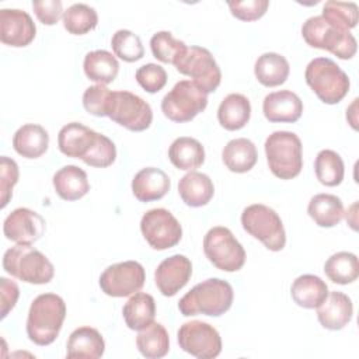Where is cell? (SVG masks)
<instances>
[{
    "instance_id": "7402d4cb",
    "label": "cell",
    "mask_w": 359,
    "mask_h": 359,
    "mask_svg": "<svg viewBox=\"0 0 359 359\" xmlns=\"http://www.w3.org/2000/svg\"><path fill=\"white\" fill-rule=\"evenodd\" d=\"M105 341L93 327L76 328L66 344V356L70 359H98L104 355Z\"/></svg>"
},
{
    "instance_id": "60d3db41",
    "label": "cell",
    "mask_w": 359,
    "mask_h": 359,
    "mask_svg": "<svg viewBox=\"0 0 359 359\" xmlns=\"http://www.w3.org/2000/svg\"><path fill=\"white\" fill-rule=\"evenodd\" d=\"M114 91L102 84H94L83 93V107L94 116H108L112 105Z\"/></svg>"
},
{
    "instance_id": "6da1fadb",
    "label": "cell",
    "mask_w": 359,
    "mask_h": 359,
    "mask_svg": "<svg viewBox=\"0 0 359 359\" xmlns=\"http://www.w3.org/2000/svg\"><path fill=\"white\" fill-rule=\"evenodd\" d=\"M66 318V303L55 293L36 296L28 310L27 335L35 345H50L59 335Z\"/></svg>"
},
{
    "instance_id": "ffe728a7",
    "label": "cell",
    "mask_w": 359,
    "mask_h": 359,
    "mask_svg": "<svg viewBox=\"0 0 359 359\" xmlns=\"http://www.w3.org/2000/svg\"><path fill=\"white\" fill-rule=\"evenodd\" d=\"M353 304L348 294L342 292H328L327 299L317 307L318 323L331 331L342 330L352 320Z\"/></svg>"
},
{
    "instance_id": "9a60e30c",
    "label": "cell",
    "mask_w": 359,
    "mask_h": 359,
    "mask_svg": "<svg viewBox=\"0 0 359 359\" xmlns=\"http://www.w3.org/2000/svg\"><path fill=\"white\" fill-rule=\"evenodd\" d=\"M45 219L32 209L17 208L3 223V233L7 240L15 244H32L45 233Z\"/></svg>"
},
{
    "instance_id": "603a6c76",
    "label": "cell",
    "mask_w": 359,
    "mask_h": 359,
    "mask_svg": "<svg viewBox=\"0 0 359 359\" xmlns=\"http://www.w3.org/2000/svg\"><path fill=\"white\" fill-rule=\"evenodd\" d=\"M52 184L63 201H77L90 191L87 172L73 164L57 170L52 178Z\"/></svg>"
},
{
    "instance_id": "ba28073f",
    "label": "cell",
    "mask_w": 359,
    "mask_h": 359,
    "mask_svg": "<svg viewBox=\"0 0 359 359\" xmlns=\"http://www.w3.org/2000/svg\"><path fill=\"white\" fill-rule=\"evenodd\" d=\"M203 252L213 266L224 272L240 271L245 262V250L224 226L212 227L203 237Z\"/></svg>"
},
{
    "instance_id": "e0dca14e",
    "label": "cell",
    "mask_w": 359,
    "mask_h": 359,
    "mask_svg": "<svg viewBox=\"0 0 359 359\" xmlns=\"http://www.w3.org/2000/svg\"><path fill=\"white\" fill-rule=\"evenodd\" d=\"M191 275L192 264L189 258L174 254L158 264L154 271V282L163 296L172 297L188 283Z\"/></svg>"
},
{
    "instance_id": "d6986e66",
    "label": "cell",
    "mask_w": 359,
    "mask_h": 359,
    "mask_svg": "<svg viewBox=\"0 0 359 359\" xmlns=\"http://www.w3.org/2000/svg\"><path fill=\"white\" fill-rule=\"evenodd\" d=\"M262 112L269 122L293 123L299 121L303 114V102L300 97L290 90L273 91L265 95Z\"/></svg>"
},
{
    "instance_id": "ee69618b",
    "label": "cell",
    "mask_w": 359,
    "mask_h": 359,
    "mask_svg": "<svg viewBox=\"0 0 359 359\" xmlns=\"http://www.w3.org/2000/svg\"><path fill=\"white\" fill-rule=\"evenodd\" d=\"M136 81L147 93L160 91L167 83V72L156 63H147L136 70Z\"/></svg>"
},
{
    "instance_id": "30bf717a",
    "label": "cell",
    "mask_w": 359,
    "mask_h": 359,
    "mask_svg": "<svg viewBox=\"0 0 359 359\" xmlns=\"http://www.w3.org/2000/svg\"><path fill=\"white\" fill-rule=\"evenodd\" d=\"M208 105V94L194 81L181 80L163 97L161 111L172 122H189Z\"/></svg>"
},
{
    "instance_id": "e575fe53",
    "label": "cell",
    "mask_w": 359,
    "mask_h": 359,
    "mask_svg": "<svg viewBox=\"0 0 359 359\" xmlns=\"http://www.w3.org/2000/svg\"><path fill=\"white\" fill-rule=\"evenodd\" d=\"M324 272L328 279L338 285H348L359 276L358 257L348 251L332 254L324 264Z\"/></svg>"
},
{
    "instance_id": "5b68a950",
    "label": "cell",
    "mask_w": 359,
    "mask_h": 359,
    "mask_svg": "<svg viewBox=\"0 0 359 359\" xmlns=\"http://www.w3.org/2000/svg\"><path fill=\"white\" fill-rule=\"evenodd\" d=\"M3 269L32 285H45L53 279L55 268L45 254L31 247V244H15L3 255Z\"/></svg>"
},
{
    "instance_id": "5bb4252c",
    "label": "cell",
    "mask_w": 359,
    "mask_h": 359,
    "mask_svg": "<svg viewBox=\"0 0 359 359\" xmlns=\"http://www.w3.org/2000/svg\"><path fill=\"white\" fill-rule=\"evenodd\" d=\"M114 122L132 132L146 130L153 121V111L149 102L130 91H114L109 115Z\"/></svg>"
},
{
    "instance_id": "8992f818",
    "label": "cell",
    "mask_w": 359,
    "mask_h": 359,
    "mask_svg": "<svg viewBox=\"0 0 359 359\" xmlns=\"http://www.w3.org/2000/svg\"><path fill=\"white\" fill-rule=\"evenodd\" d=\"M304 79L313 93L328 105L338 104L349 91L348 74L330 57H316L309 62Z\"/></svg>"
},
{
    "instance_id": "8fae6325",
    "label": "cell",
    "mask_w": 359,
    "mask_h": 359,
    "mask_svg": "<svg viewBox=\"0 0 359 359\" xmlns=\"http://www.w3.org/2000/svg\"><path fill=\"white\" fill-rule=\"evenodd\" d=\"M140 230L147 244L157 251L177 245L182 237V227L180 222L164 208L147 210L142 216Z\"/></svg>"
},
{
    "instance_id": "44dd1931",
    "label": "cell",
    "mask_w": 359,
    "mask_h": 359,
    "mask_svg": "<svg viewBox=\"0 0 359 359\" xmlns=\"http://www.w3.org/2000/svg\"><path fill=\"white\" fill-rule=\"evenodd\" d=\"M171 181L168 175L156 167L142 168L132 180V192L140 202L158 201L170 191Z\"/></svg>"
},
{
    "instance_id": "484cf974",
    "label": "cell",
    "mask_w": 359,
    "mask_h": 359,
    "mask_svg": "<svg viewBox=\"0 0 359 359\" xmlns=\"http://www.w3.org/2000/svg\"><path fill=\"white\" fill-rule=\"evenodd\" d=\"M290 294L297 306L303 309H317L327 299L328 286L320 276L304 273L293 280Z\"/></svg>"
},
{
    "instance_id": "d4e9b609",
    "label": "cell",
    "mask_w": 359,
    "mask_h": 359,
    "mask_svg": "<svg viewBox=\"0 0 359 359\" xmlns=\"http://www.w3.org/2000/svg\"><path fill=\"white\" fill-rule=\"evenodd\" d=\"M49 135L46 129L36 123L20 126L13 136L14 150L25 158H38L48 150Z\"/></svg>"
},
{
    "instance_id": "bcb514c9",
    "label": "cell",
    "mask_w": 359,
    "mask_h": 359,
    "mask_svg": "<svg viewBox=\"0 0 359 359\" xmlns=\"http://www.w3.org/2000/svg\"><path fill=\"white\" fill-rule=\"evenodd\" d=\"M32 8L36 18L45 25H55L65 13L60 0H34Z\"/></svg>"
},
{
    "instance_id": "836d02e7",
    "label": "cell",
    "mask_w": 359,
    "mask_h": 359,
    "mask_svg": "<svg viewBox=\"0 0 359 359\" xmlns=\"http://www.w3.org/2000/svg\"><path fill=\"white\" fill-rule=\"evenodd\" d=\"M139 352L149 359H160L170 351V337L163 324L153 321L149 327L139 331L136 337Z\"/></svg>"
},
{
    "instance_id": "74e56055",
    "label": "cell",
    "mask_w": 359,
    "mask_h": 359,
    "mask_svg": "<svg viewBox=\"0 0 359 359\" xmlns=\"http://www.w3.org/2000/svg\"><path fill=\"white\" fill-rule=\"evenodd\" d=\"M150 49L153 56L160 62L174 65L187 49V45L184 41L177 39L170 31H158L150 39Z\"/></svg>"
},
{
    "instance_id": "7c38bea8",
    "label": "cell",
    "mask_w": 359,
    "mask_h": 359,
    "mask_svg": "<svg viewBox=\"0 0 359 359\" xmlns=\"http://www.w3.org/2000/svg\"><path fill=\"white\" fill-rule=\"evenodd\" d=\"M177 341L184 352L199 359H213L222 352L220 334L205 321L184 323L177 332Z\"/></svg>"
},
{
    "instance_id": "7bdbcfd3",
    "label": "cell",
    "mask_w": 359,
    "mask_h": 359,
    "mask_svg": "<svg viewBox=\"0 0 359 359\" xmlns=\"http://www.w3.org/2000/svg\"><path fill=\"white\" fill-rule=\"evenodd\" d=\"M20 170L17 163L7 157L1 156L0 158V208L4 209L13 196V188L18 182Z\"/></svg>"
},
{
    "instance_id": "1f68e13d",
    "label": "cell",
    "mask_w": 359,
    "mask_h": 359,
    "mask_svg": "<svg viewBox=\"0 0 359 359\" xmlns=\"http://www.w3.org/2000/svg\"><path fill=\"white\" fill-rule=\"evenodd\" d=\"M290 66L285 56L275 52H265L255 60L254 74L265 87H276L289 77Z\"/></svg>"
},
{
    "instance_id": "4dcf8cb0",
    "label": "cell",
    "mask_w": 359,
    "mask_h": 359,
    "mask_svg": "<svg viewBox=\"0 0 359 359\" xmlns=\"http://www.w3.org/2000/svg\"><path fill=\"white\" fill-rule=\"evenodd\" d=\"M84 74L95 81L97 84L107 86L112 83L119 72V63L116 57L105 50V49H97L91 50L84 56L83 62Z\"/></svg>"
},
{
    "instance_id": "c3c4849f",
    "label": "cell",
    "mask_w": 359,
    "mask_h": 359,
    "mask_svg": "<svg viewBox=\"0 0 359 359\" xmlns=\"http://www.w3.org/2000/svg\"><path fill=\"white\" fill-rule=\"evenodd\" d=\"M356 208H358V203L355 202V203L351 206V209L346 210V213H344V215H345V219H346V222H348V224H349L353 230H356Z\"/></svg>"
},
{
    "instance_id": "f6af8a7d",
    "label": "cell",
    "mask_w": 359,
    "mask_h": 359,
    "mask_svg": "<svg viewBox=\"0 0 359 359\" xmlns=\"http://www.w3.org/2000/svg\"><path fill=\"white\" fill-rule=\"evenodd\" d=\"M231 14L241 21H255L261 18L268 7V0H245V1H229L227 3Z\"/></svg>"
},
{
    "instance_id": "52a82bcc",
    "label": "cell",
    "mask_w": 359,
    "mask_h": 359,
    "mask_svg": "<svg viewBox=\"0 0 359 359\" xmlns=\"http://www.w3.org/2000/svg\"><path fill=\"white\" fill-rule=\"evenodd\" d=\"M243 229L259 240L268 250L280 251L286 244V233L279 215L269 206L252 203L241 213Z\"/></svg>"
},
{
    "instance_id": "2e32d148",
    "label": "cell",
    "mask_w": 359,
    "mask_h": 359,
    "mask_svg": "<svg viewBox=\"0 0 359 359\" xmlns=\"http://www.w3.org/2000/svg\"><path fill=\"white\" fill-rule=\"evenodd\" d=\"M36 34L31 15L18 8L0 10V41L4 45L24 48L29 45Z\"/></svg>"
},
{
    "instance_id": "9c48e42d",
    "label": "cell",
    "mask_w": 359,
    "mask_h": 359,
    "mask_svg": "<svg viewBox=\"0 0 359 359\" xmlns=\"http://www.w3.org/2000/svg\"><path fill=\"white\" fill-rule=\"evenodd\" d=\"M175 69L192 79V81L206 94L216 91L222 81V72L210 50L192 45L187 46L182 55L174 62Z\"/></svg>"
},
{
    "instance_id": "f546056e",
    "label": "cell",
    "mask_w": 359,
    "mask_h": 359,
    "mask_svg": "<svg viewBox=\"0 0 359 359\" xmlns=\"http://www.w3.org/2000/svg\"><path fill=\"white\" fill-rule=\"evenodd\" d=\"M222 160L231 172H248L258 160L257 147L247 137L233 139L223 147Z\"/></svg>"
},
{
    "instance_id": "d590c367",
    "label": "cell",
    "mask_w": 359,
    "mask_h": 359,
    "mask_svg": "<svg viewBox=\"0 0 359 359\" xmlns=\"http://www.w3.org/2000/svg\"><path fill=\"white\" fill-rule=\"evenodd\" d=\"M314 172L317 180L325 187H337L342 182L345 165L342 157L330 149L318 151L314 160Z\"/></svg>"
},
{
    "instance_id": "4316f807",
    "label": "cell",
    "mask_w": 359,
    "mask_h": 359,
    "mask_svg": "<svg viewBox=\"0 0 359 359\" xmlns=\"http://www.w3.org/2000/svg\"><path fill=\"white\" fill-rule=\"evenodd\" d=\"M251 116L250 100L238 93L226 95L217 108V121L226 130L243 129Z\"/></svg>"
},
{
    "instance_id": "7dc6e473",
    "label": "cell",
    "mask_w": 359,
    "mask_h": 359,
    "mask_svg": "<svg viewBox=\"0 0 359 359\" xmlns=\"http://www.w3.org/2000/svg\"><path fill=\"white\" fill-rule=\"evenodd\" d=\"M0 318H6V316L15 307L17 300L20 297V289L17 283L4 276L0 278Z\"/></svg>"
},
{
    "instance_id": "cb8c5ba5",
    "label": "cell",
    "mask_w": 359,
    "mask_h": 359,
    "mask_svg": "<svg viewBox=\"0 0 359 359\" xmlns=\"http://www.w3.org/2000/svg\"><path fill=\"white\" fill-rule=\"evenodd\" d=\"M178 194L185 205L191 208H201L210 202L215 194V187L209 175L198 171H189L180 180Z\"/></svg>"
},
{
    "instance_id": "7a4b0ae2",
    "label": "cell",
    "mask_w": 359,
    "mask_h": 359,
    "mask_svg": "<svg viewBox=\"0 0 359 359\" xmlns=\"http://www.w3.org/2000/svg\"><path fill=\"white\" fill-rule=\"evenodd\" d=\"M234 292L227 280L209 278L195 285L178 302V310L182 316H209L219 317L233 304Z\"/></svg>"
},
{
    "instance_id": "f35d334b",
    "label": "cell",
    "mask_w": 359,
    "mask_h": 359,
    "mask_svg": "<svg viewBox=\"0 0 359 359\" xmlns=\"http://www.w3.org/2000/svg\"><path fill=\"white\" fill-rule=\"evenodd\" d=\"M111 46L115 56L123 62H137L144 55V48L139 35L129 29H118L111 38Z\"/></svg>"
},
{
    "instance_id": "f1b7e54d",
    "label": "cell",
    "mask_w": 359,
    "mask_h": 359,
    "mask_svg": "<svg viewBox=\"0 0 359 359\" xmlns=\"http://www.w3.org/2000/svg\"><path fill=\"white\" fill-rule=\"evenodd\" d=\"M128 328L140 331L149 327L156 317V302L151 294L144 292L133 293L122 309Z\"/></svg>"
},
{
    "instance_id": "ac0fdd59",
    "label": "cell",
    "mask_w": 359,
    "mask_h": 359,
    "mask_svg": "<svg viewBox=\"0 0 359 359\" xmlns=\"http://www.w3.org/2000/svg\"><path fill=\"white\" fill-rule=\"evenodd\" d=\"M98 139V132L87 128L80 122H70L59 130V150L72 158L84 160Z\"/></svg>"
},
{
    "instance_id": "ab89813d",
    "label": "cell",
    "mask_w": 359,
    "mask_h": 359,
    "mask_svg": "<svg viewBox=\"0 0 359 359\" xmlns=\"http://www.w3.org/2000/svg\"><path fill=\"white\" fill-rule=\"evenodd\" d=\"M323 17L334 22L335 25L351 29L358 24V4L353 1H335L330 0L323 7Z\"/></svg>"
},
{
    "instance_id": "8d00e7d4",
    "label": "cell",
    "mask_w": 359,
    "mask_h": 359,
    "mask_svg": "<svg viewBox=\"0 0 359 359\" xmlns=\"http://www.w3.org/2000/svg\"><path fill=\"white\" fill-rule=\"evenodd\" d=\"M63 27L69 34L84 35L94 29L98 24V14L95 8L84 3H74L67 10H65Z\"/></svg>"
},
{
    "instance_id": "277c9868",
    "label": "cell",
    "mask_w": 359,
    "mask_h": 359,
    "mask_svg": "<svg viewBox=\"0 0 359 359\" xmlns=\"http://www.w3.org/2000/svg\"><path fill=\"white\" fill-rule=\"evenodd\" d=\"M265 156L271 172L280 180L297 177L303 168L300 137L289 130L272 132L265 140Z\"/></svg>"
},
{
    "instance_id": "d6a6232c",
    "label": "cell",
    "mask_w": 359,
    "mask_h": 359,
    "mask_svg": "<svg viewBox=\"0 0 359 359\" xmlns=\"http://www.w3.org/2000/svg\"><path fill=\"white\" fill-rule=\"evenodd\" d=\"M309 216L320 227H334L344 217L342 201L332 194L314 195L307 206Z\"/></svg>"
},
{
    "instance_id": "b9f144b4",
    "label": "cell",
    "mask_w": 359,
    "mask_h": 359,
    "mask_svg": "<svg viewBox=\"0 0 359 359\" xmlns=\"http://www.w3.org/2000/svg\"><path fill=\"white\" fill-rule=\"evenodd\" d=\"M116 158V147L115 143L105 135L98 133V139L88 153V156L83 160L87 165L105 168L109 167Z\"/></svg>"
},
{
    "instance_id": "4fadbf2b",
    "label": "cell",
    "mask_w": 359,
    "mask_h": 359,
    "mask_svg": "<svg viewBox=\"0 0 359 359\" xmlns=\"http://www.w3.org/2000/svg\"><path fill=\"white\" fill-rule=\"evenodd\" d=\"M146 280V272L137 261L116 262L104 269L100 276L101 290L111 297H126L139 292Z\"/></svg>"
},
{
    "instance_id": "3957f363",
    "label": "cell",
    "mask_w": 359,
    "mask_h": 359,
    "mask_svg": "<svg viewBox=\"0 0 359 359\" xmlns=\"http://www.w3.org/2000/svg\"><path fill=\"white\" fill-rule=\"evenodd\" d=\"M302 36L307 45L328 50L339 59H352L356 53L358 43L351 31L341 28L325 17L313 15L302 25Z\"/></svg>"
},
{
    "instance_id": "83f0119b",
    "label": "cell",
    "mask_w": 359,
    "mask_h": 359,
    "mask_svg": "<svg viewBox=\"0 0 359 359\" xmlns=\"http://www.w3.org/2000/svg\"><path fill=\"white\" fill-rule=\"evenodd\" d=\"M171 164L184 171H195L205 161V149L202 143L189 136L177 137L168 147Z\"/></svg>"
}]
</instances>
